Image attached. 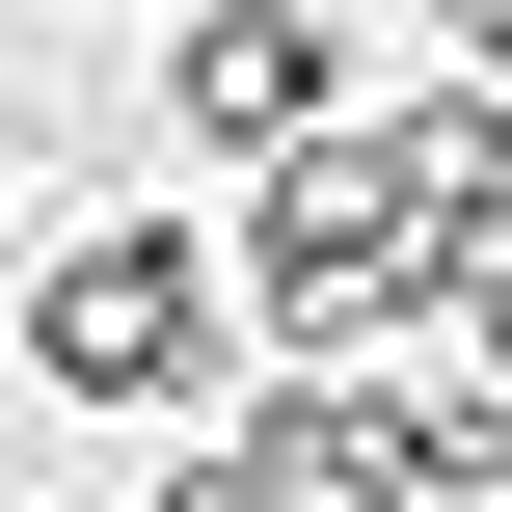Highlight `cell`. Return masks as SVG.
<instances>
[{
    "mask_svg": "<svg viewBox=\"0 0 512 512\" xmlns=\"http://www.w3.org/2000/svg\"><path fill=\"white\" fill-rule=\"evenodd\" d=\"M27 405H216V243L189 216H81L27 270Z\"/></svg>",
    "mask_w": 512,
    "mask_h": 512,
    "instance_id": "obj_1",
    "label": "cell"
},
{
    "mask_svg": "<svg viewBox=\"0 0 512 512\" xmlns=\"http://www.w3.org/2000/svg\"><path fill=\"white\" fill-rule=\"evenodd\" d=\"M162 108H189L216 162H297V135H324V27H297V0H189V27H162Z\"/></svg>",
    "mask_w": 512,
    "mask_h": 512,
    "instance_id": "obj_2",
    "label": "cell"
},
{
    "mask_svg": "<svg viewBox=\"0 0 512 512\" xmlns=\"http://www.w3.org/2000/svg\"><path fill=\"white\" fill-rule=\"evenodd\" d=\"M0 189H27V162H0Z\"/></svg>",
    "mask_w": 512,
    "mask_h": 512,
    "instance_id": "obj_3",
    "label": "cell"
}]
</instances>
